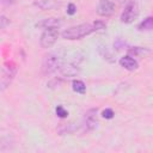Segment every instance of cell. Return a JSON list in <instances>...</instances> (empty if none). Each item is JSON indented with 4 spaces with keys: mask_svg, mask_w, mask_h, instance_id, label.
I'll return each mask as SVG.
<instances>
[{
    "mask_svg": "<svg viewBox=\"0 0 153 153\" xmlns=\"http://www.w3.org/2000/svg\"><path fill=\"white\" fill-rule=\"evenodd\" d=\"M33 5L36 7H38L39 10L43 11H48V10H55L61 5L60 0H36L33 2Z\"/></svg>",
    "mask_w": 153,
    "mask_h": 153,
    "instance_id": "9",
    "label": "cell"
},
{
    "mask_svg": "<svg viewBox=\"0 0 153 153\" xmlns=\"http://www.w3.org/2000/svg\"><path fill=\"white\" fill-rule=\"evenodd\" d=\"M61 82H62V80H61L60 78H54L51 81L48 82V87H50V88H55V87L59 86Z\"/></svg>",
    "mask_w": 153,
    "mask_h": 153,
    "instance_id": "23",
    "label": "cell"
},
{
    "mask_svg": "<svg viewBox=\"0 0 153 153\" xmlns=\"http://www.w3.org/2000/svg\"><path fill=\"white\" fill-rule=\"evenodd\" d=\"M94 31H100V30H104L106 29V23L104 20H96L93 24H92Z\"/></svg>",
    "mask_w": 153,
    "mask_h": 153,
    "instance_id": "19",
    "label": "cell"
},
{
    "mask_svg": "<svg viewBox=\"0 0 153 153\" xmlns=\"http://www.w3.org/2000/svg\"><path fill=\"white\" fill-rule=\"evenodd\" d=\"M63 66V59L57 53H49L43 57L42 61V73L44 75H50Z\"/></svg>",
    "mask_w": 153,
    "mask_h": 153,
    "instance_id": "1",
    "label": "cell"
},
{
    "mask_svg": "<svg viewBox=\"0 0 153 153\" xmlns=\"http://www.w3.org/2000/svg\"><path fill=\"white\" fill-rule=\"evenodd\" d=\"M97 112H98V110L96 108H92L85 112L84 118H82V123H81L84 131H91L97 127V124H98Z\"/></svg>",
    "mask_w": 153,
    "mask_h": 153,
    "instance_id": "6",
    "label": "cell"
},
{
    "mask_svg": "<svg viewBox=\"0 0 153 153\" xmlns=\"http://www.w3.org/2000/svg\"><path fill=\"white\" fill-rule=\"evenodd\" d=\"M59 37V31L57 27H50V29H44V31L41 35L39 38V44L42 48H50L55 44Z\"/></svg>",
    "mask_w": 153,
    "mask_h": 153,
    "instance_id": "5",
    "label": "cell"
},
{
    "mask_svg": "<svg viewBox=\"0 0 153 153\" xmlns=\"http://www.w3.org/2000/svg\"><path fill=\"white\" fill-rule=\"evenodd\" d=\"M139 4L136 0H130L126 6H124V10L121 14V22L122 23H126V24H130L133 23L137 16H139Z\"/></svg>",
    "mask_w": 153,
    "mask_h": 153,
    "instance_id": "4",
    "label": "cell"
},
{
    "mask_svg": "<svg viewBox=\"0 0 153 153\" xmlns=\"http://www.w3.org/2000/svg\"><path fill=\"white\" fill-rule=\"evenodd\" d=\"M61 24H62V20L60 18H45L38 22L36 26L42 27V29H50V27H59L61 26Z\"/></svg>",
    "mask_w": 153,
    "mask_h": 153,
    "instance_id": "11",
    "label": "cell"
},
{
    "mask_svg": "<svg viewBox=\"0 0 153 153\" xmlns=\"http://www.w3.org/2000/svg\"><path fill=\"white\" fill-rule=\"evenodd\" d=\"M140 31H151L153 30V17H147L145 18L137 26Z\"/></svg>",
    "mask_w": 153,
    "mask_h": 153,
    "instance_id": "13",
    "label": "cell"
},
{
    "mask_svg": "<svg viewBox=\"0 0 153 153\" xmlns=\"http://www.w3.org/2000/svg\"><path fill=\"white\" fill-rule=\"evenodd\" d=\"M8 24H10V19H7L4 14H1V16H0V27H1L2 30H5Z\"/></svg>",
    "mask_w": 153,
    "mask_h": 153,
    "instance_id": "22",
    "label": "cell"
},
{
    "mask_svg": "<svg viewBox=\"0 0 153 153\" xmlns=\"http://www.w3.org/2000/svg\"><path fill=\"white\" fill-rule=\"evenodd\" d=\"M128 53L134 56H145L146 54H149L151 50L147 48H142V47H134V48H129Z\"/></svg>",
    "mask_w": 153,
    "mask_h": 153,
    "instance_id": "15",
    "label": "cell"
},
{
    "mask_svg": "<svg viewBox=\"0 0 153 153\" xmlns=\"http://www.w3.org/2000/svg\"><path fill=\"white\" fill-rule=\"evenodd\" d=\"M18 72L17 65L14 62H6L2 67V73H1V80H0V88L1 91H5L11 82L13 81L16 74Z\"/></svg>",
    "mask_w": 153,
    "mask_h": 153,
    "instance_id": "3",
    "label": "cell"
},
{
    "mask_svg": "<svg viewBox=\"0 0 153 153\" xmlns=\"http://www.w3.org/2000/svg\"><path fill=\"white\" fill-rule=\"evenodd\" d=\"M16 2V0H1V4L5 5V6H8V5H13Z\"/></svg>",
    "mask_w": 153,
    "mask_h": 153,
    "instance_id": "24",
    "label": "cell"
},
{
    "mask_svg": "<svg viewBox=\"0 0 153 153\" xmlns=\"http://www.w3.org/2000/svg\"><path fill=\"white\" fill-rule=\"evenodd\" d=\"M98 53H99V55H100L104 60H106L108 62H114V61H115L114 55L109 51V49L106 48V45H99V47H98Z\"/></svg>",
    "mask_w": 153,
    "mask_h": 153,
    "instance_id": "12",
    "label": "cell"
},
{
    "mask_svg": "<svg viewBox=\"0 0 153 153\" xmlns=\"http://www.w3.org/2000/svg\"><path fill=\"white\" fill-rule=\"evenodd\" d=\"M74 129L75 127L73 126V123H61V126L57 128V131L60 133V135H65V134H72Z\"/></svg>",
    "mask_w": 153,
    "mask_h": 153,
    "instance_id": "16",
    "label": "cell"
},
{
    "mask_svg": "<svg viewBox=\"0 0 153 153\" xmlns=\"http://www.w3.org/2000/svg\"><path fill=\"white\" fill-rule=\"evenodd\" d=\"M55 112H56V115H57L59 117H61V118H66V117L68 116V111H67L62 105H57L56 109H55Z\"/></svg>",
    "mask_w": 153,
    "mask_h": 153,
    "instance_id": "18",
    "label": "cell"
},
{
    "mask_svg": "<svg viewBox=\"0 0 153 153\" xmlns=\"http://www.w3.org/2000/svg\"><path fill=\"white\" fill-rule=\"evenodd\" d=\"M124 47H127V42L122 38V37H117L115 41H114V48L116 50H121L123 49Z\"/></svg>",
    "mask_w": 153,
    "mask_h": 153,
    "instance_id": "17",
    "label": "cell"
},
{
    "mask_svg": "<svg viewBox=\"0 0 153 153\" xmlns=\"http://www.w3.org/2000/svg\"><path fill=\"white\" fill-rule=\"evenodd\" d=\"M120 65L121 67H123L124 69L129 71V72H134L139 68V63L135 59H133L130 55H126L120 59Z\"/></svg>",
    "mask_w": 153,
    "mask_h": 153,
    "instance_id": "10",
    "label": "cell"
},
{
    "mask_svg": "<svg viewBox=\"0 0 153 153\" xmlns=\"http://www.w3.org/2000/svg\"><path fill=\"white\" fill-rule=\"evenodd\" d=\"M67 14H69V16H73V14H75L76 13V6L73 4V2H69L68 4V6H67Z\"/></svg>",
    "mask_w": 153,
    "mask_h": 153,
    "instance_id": "21",
    "label": "cell"
},
{
    "mask_svg": "<svg viewBox=\"0 0 153 153\" xmlns=\"http://www.w3.org/2000/svg\"><path fill=\"white\" fill-rule=\"evenodd\" d=\"M115 12V4L110 0H100L97 6V13L102 17H109Z\"/></svg>",
    "mask_w": 153,
    "mask_h": 153,
    "instance_id": "7",
    "label": "cell"
},
{
    "mask_svg": "<svg viewBox=\"0 0 153 153\" xmlns=\"http://www.w3.org/2000/svg\"><path fill=\"white\" fill-rule=\"evenodd\" d=\"M102 116H103L104 118H106V120H111V118L115 116V112H114V110H112V109H110V108H106L105 110H103V112H102Z\"/></svg>",
    "mask_w": 153,
    "mask_h": 153,
    "instance_id": "20",
    "label": "cell"
},
{
    "mask_svg": "<svg viewBox=\"0 0 153 153\" xmlns=\"http://www.w3.org/2000/svg\"><path fill=\"white\" fill-rule=\"evenodd\" d=\"M72 88L74 92L79 93V94H85L86 93V85L84 81L81 80H73L72 82Z\"/></svg>",
    "mask_w": 153,
    "mask_h": 153,
    "instance_id": "14",
    "label": "cell"
},
{
    "mask_svg": "<svg viewBox=\"0 0 153 153\" xmlns=\"http://www.w3.org/2000/svg\"><path fill=\"white\" fill-rule=\"evenodd\" d=\"M92 31H94L93 26L91 24H79L75 26H71L68 29H66L65 31H62V37L65 39H69V41H74V39H80L87 35H90Z\"/></svg>",
    "mask_w": 153,
    "mask_h": 153,
    "instance_id": "2",
    "label": "cell"
},
{
    "mask_svg": "<svg viewBox=\"0 0 153 153\" xmlns=\"http://www.w3.org/2000/svg\"><path fill=\"white\" fill-rule=\"evenodd\" d=\"M61 74L65 76V78H71V76H74L79 73V67H78V62L76 61H73V62H69V63H66L61 67Z\"/></svg>",
    "mask_w": 153,
    "mask_h": 153,
    "instance_id": "8",
    "label": "cell"
}]
</instances>
